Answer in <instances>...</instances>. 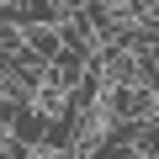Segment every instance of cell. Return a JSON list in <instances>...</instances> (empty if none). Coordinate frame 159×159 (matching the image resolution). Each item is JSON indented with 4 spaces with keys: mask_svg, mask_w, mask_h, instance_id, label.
Segmentation results:
<instances>
[{
    "mask_svg": "<svg viewBox=\"0 0 159 159\" xmlns=\"http://www.w3.org/2000/svg\"><path fill=\"white\" fill-rule=\"evenodd\" d=\"M138 85H143V90H154V96H159V43H154V48H143V53H138Z\"/></svg>",
    "mask_w": 159,
    "mask_h": 159,
    "instance_id": "obj_4",
    "label": "cell"
},
{
    "mask_svg": "<svg viewBox=\"0 0 159 159\" xmlns=\"http://www.w3.org/2000/svg\"><path fill=\"white\" fill-rule=\"evenodd\" d=\"M159 117V96L143 85H106L101 90V122H138L148 127Z\"/></svg>",
    "mask_w": 159,
    "mask_h": 159,
    "instance_id": "obj_1",
    "label": "cell"
},
{
    "mask_svg": "<svg viewBox=\"0 0 159 159\" xmlns=\"http://www.w3.org/2000/svg\"><path fill=\"white\" fill-rule=\"evenodd\" d=\"M64 159H69V154H64Z\"/></svg>",
    "mask_w": 159,
    "mask_h": 159,
    "instance_id": "obj_5",
    "label": "cell"
},
{
    "mask_svg": "<svg viewBox=\"0 0 159 159\" xmlns=\"http://www.w3.org/2000/svg\"><path fill=\"white\" fill-rule=\"evenodd\" d=\"M27 32V48L43 58V64H53L58 53H64V37H58V27H21Z\"/></svg>",
    "mask_w": 159,
    "mask_h": 159,
    "instance_id": "obj_3",
    "label": "cell"
},
{
    "mask_svg": "<svg viewBox=\"0 0 159 159\" xmlns=\"http://www.w3.org/2000/svg\"><path fill=\"white\" fill-rule=\"evenodd\" d=\"M48 127H53V117H48V111H37V106L27 101V106L16 111L11 138H16V143H27V148H43V143H48Z\"/></svg>",
    "mask_w": 159,
    "mask_h": 159,
    "instance_id": "obj_2",
    "label": "cell"
}]
</instances>
